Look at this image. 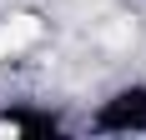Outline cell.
Wrapping results in <instances>:
<instances>
[{
	"instance_id": "obj_1",
	"label": "cell",
	"mask_w": 146,
	"mask_h": 140,
	"mask_svg": "<svg viewBox=\"0 0 146 140\" xmlns=\"http://www.w3.org/2000/svg\"><path fill=\"white\" fill-rule=\"evenodd\" d=\"M40 35V20H30V15H15L0 25V55H15V50H25L30 40Z\"/></svg>"
}]
</instances>
